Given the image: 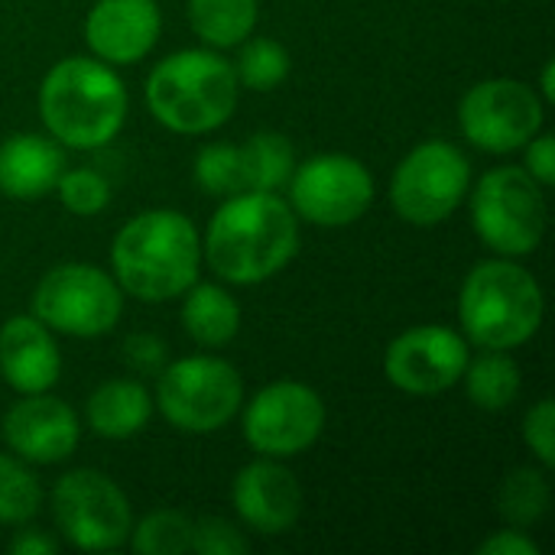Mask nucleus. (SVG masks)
Segmentation results:
<instances>
[{
    "label": "nucleus",
    "mask_w": 555,
    "mask_h": 555,
    "mask_svg": "<svg viewBox=\"0 0 555 555\" xmlns=\"http://www.w3.org/2000/svg\"><path fill=\"white\" fill-rule=\"evenodd\" d=\"M202 254L218 280L257 286L299 254V221L276 192H237L211 215Z\"/></svg>",
    "instance_id": "f257e3e1"
},
{
    "label": "nucleus",
    "mask_w": 555,
    "mask_h": 555,
    "mask_svg": "<svg viewBox=\"0 0 555 555\" xmlns=\"http://www.w3.org/2000/svg\"><path fill=\"white\" fill-rule=\"evenodd\" d=\"M117 286L140 302H169L198 280L202 241L176 208H150L130 218L111 247Z\"/></svg>",
    "instance_id": "f03ea898"
},
{
    "label": "nucleus",
    "mask_w": 555,
    "mask_h": 555,
    "mask_svg": "<svg viewBox=\"0 0 555 555\" xmlns=\"http://www.w3.org/2000/svg\"><path fill=\"white\" fill-rule=\"evenodd\" d=\"M39 114L49 137L62 146L101 150L124 127L127 88L114 65L88 55H68L46 72Z\"/></svg>",
    "instance_id": "7ed1b4c3"
},
{
    "label": "nucleus",
    "mask_w": 555,
    "mask_h": 555,
    "mask_svg": "<svg viewBox=\"0 0 555 555\" xmlns=\"http://www.w3.org/2000/svg\"><path fill=\"white\" fill-rule=\"evenodd\" d=\"M241 98L234 65L211 49H179L146 78V107L172 133L198 137L231 120Z\"/></svg>",
    "instance_id": "20e7f679"
},
{
    "label": "nucleus",
    "mask_w": 555,
    "mask_h": 555,
    "mask_svg": "<svg viewBox=\"0 0 555 555\" xmlns=\"http://www.w3.org/2000/svg\"><path fill=\"white\" fill-rule=\"evenodd\" d=\"M459 319L465 338L485 351L520 348L543 325V289L514 257L481 260L462 283Z\"/></svg>",
    "instance_id": "39448f33"
},
{
    "label": "nucleus",
    "mask_w": 555,
    "mask_h": 555,
    "mask_svg": "<svg viewBox=\"0 0 555 555\" xmlns=\"http://www.w3.org/2000/svg\"><path fill=\"white\" fill-rule=\"evenodd\" d=\"M244 403L237 367L215 354H192L166 364L156 380V410L169 426L192 436L224 429Z\"/></svg>",
    "instance_id": "423d86ee"
},
{
    "label": "nucleus",
    "mask_w": 555,
    "mask_h": 555,
    "mask_svg": "<svg viewBox=\"0 0 555 555\" xmlns=\"http://www.w3.org/2000/svg\"><path fill=\"white\" fill-rule=\"evenodd\" d=\"M543 185L524 166H501L472 192V228L498 257H527L546 234Z\"/></svg>",
    "instance_id": "0eeeda50"
},
{
    "label": "nucleus",
    "mask_w": 555,
    "mask_h": 555,
    "mask_svg": "<svg viewBox=\"0 0 555 555\" xmlns=\"http://www.w3.org/2000/svg\"><path fill=\"white\" fill-rule=\"evenodd\" d=\"M124 312V289L94 263L52 267L33 289V315L68 338H101Z\"/></svg>",
    "instance_id": "6e6552de"
},
{
    "label": "nucleus",
    "mask_w": 555,
    "mask_h": 555,
    "mask_svg": "<svg viewBox=\"0 0 555 555\" xmlns=\"http://www.w3.org/2000/svg\"><path fill=\"white\" fill-rule=\"evenodd\" d=\"M472 189V163L449 140H426L406 153L390 179L393 211L416 228L442 224Z\"/></svg>",
    "instance_id": "1a4fd4ad"
},
{
    "label": "nucleus",
    "mask_w": 555,
    "mask_h": 555,
    "mask_svg": "<svg viewBox=\"0 0 555 555\" xmlns=\"http://www.w3.org/2000/svg\"><path fill=\"white\" fill-rule=\"evenodd\" d=\"M52 520L59 533L85 553H107L127 543L133 511L127 494L101 472L78 468L52 485Z\"/></svg>",
    "instance_id": "9d476101"
},
{
    "label": "nucleus",
    "mask_w": 555,
    "mask_h": 555,
    "mask_svg": "<svg viewBox=\"0 0 555 555\" xmlns=\"http://www.w3.org/2000/svg\"><path fill=\"white\" fill-rule=\"evenodd\" d=\"M543 98L517 78H488L465 91L459 127L485 153H514L543 130Z\"/></svg>",
    "instance_id": "9b49d317"
},
{
    "label": "nucleus",
    "mask_w": 555,
    "mask_h": 555,
    "mask_svg": "<svg viewBox=\"0 0 555 555\" xmlns=\"http://www.w3.org/2000/svg\"><path fill=\"white\" fill-rule=\"evenodd\" d=\"M289 205L299 218L322 228H348L374 202L371 169L345 153H319L289 176Z\"/></svg>",
    "instance_id": "f8f14e48"
},
{
    "label": "nucleus",
    "mask_w": 555,
    "mask_h": 555,
    "mask_svg": "<svg viewBox=\"0 0 555 555\" xmlns=\"http://www.w3.org/2000/svg\"><path fill=\"white\" fill-rule=\"evenodd\" d=\"M325 429L322 397L299 380H276L257 390L244 410V439L263 459H293L309 452Z\"/></svg>",
    "instance_id": "ddd939ff"
},
{
    "label": "nucleus",
    "mask_w": 555,
    "mask_h": 555,
    "mask_svg": "<svg viewBox=\"0 0 555 555\" xmlns=\"http://www.w3.org/2000/svg\"><path fill=\"white\" fill-rule=\"evenodd\" d=\"M468 338L449 325H416L397 335L384 354L387 380L413 397L452 390L468 367Z\"/></svg>",
    "instance_id": "4468645a"
},
{
    "label": "nucleus",
    "mask_w": 555,
    "mask_h": 555,
    "mask_svg": "<svg viewBox=\"0 0 555 555\" xmlns=\"http://www.w3.org/2000/svg\"><path fill=\"white\" fill-rule=\"evenodd\" d=\"M3 442L7 449L29 465H59L65 462L81 439V423L75 410L46 393H26V400L13 403L3 416Z\"/></svg>",
    "instance_id": "2eb2a0df"
},
{
    "label": "nucleus",
    "mask_w": 555,
    "mask_h": 555,
    "mask_svg": "<svg viewBox=\"0 0 555 555\" xmlns=\"http://www.w3.org/2000/svg\"><path fill=\"white\" fill-rule=\"evenodd\" d=\"M231 504L244 527L263 537H280L302 517V488L286 465L260 459L237 472Z\"/></svg>",
    "instance_id": "dca6fc26"
},
{
    "label": "nucleus",
    "mask_w": 555,
    "mask_h": 555,
    "mask_svg": "<svg viewBox=\"0 0 555 555\" xmlns=\"http://www.w3.org/2000/svg\"><path fill=\"white\" fill-rule=\"evenodd\" d=\"M163 13L156 0H98L85 20V42L107 65H133L156 46Z\"/></svg>",
    "instance_id": "f3484780"
},
{
    "label": "nucleus",
    "mask_w": 555,
    "mask_h": 555,
    "mask_svg": "<svg viewBox=\"0 0 555 555\" xmlns=\"http://www.w3.org/2000/svg\"><path fill=\"white\" fill-rule=\"evenodd\" d=\"M62 374V354L36 315H13L0 325V377L16 393H46Z\"/></svg>",
    "instance_id": "a211bd4d"
},
{
    "label": "nucleus",
    "mask_w": 555,
    "mask_h": 555,
    "mask_svg": "<svg viewBox=\"0 0 555 555\" xmlns=\"http://www.w3.org/2000/svg\"><path fill=\"white\" fill-rule=\"evenodd\" d=\"M65 156L42 133H13L0 143V192L7 198H42L55 189Z\"/></svg>",
    "instance_id": "6ab92c4d"
},
{
    "label": "nucleus",
    "mask_w": 555,
    "mask_h": 555,
    "mask_svg": "<svg viewBox=\"0 0 555 555\" xmlns=\"http://www.w3.org/2000/svg\"><path fill=\"white\" fill-rule=\"evenodd\" d=\"M88 426L101 439H130L146 429L153 416V397L140 380H104L88 397Z\"/></svg>",
    "instance_id": "aec40b11"
},
{
    "label": "nucleus",
    "mask_w": 555,
    "mask_h": 555,
    "mask_svg": "<svg viewBox=\"0 0 555 555\" xmlns=\"http://www.w3.org/2000/svg\"><path fill=\"white\" fill-rule=\"evenodd\" d=\"M182 328L202 348L231 345L241 332L237 299L215 283H192L182 293Z\"/></svg>",
    "instance_id": "412c9836"
},
{
    "label": "nucleus",
    "mask_w": 555,
    "mask_h": 555,
    "mask_svg": "<svg viewBox=\"0 0 555 555\" xmlns=\"http://www.w3.org/2000/svg\"><path fill=\"white\" fill-rule=\"evenodd\" d=\"M462 380H465L468 400L488 413L514 406V400L520 397V387H524L520 367L507 351H485L478 361H468Z\"/></svg>",
    "instance_id": "4be33fe9"
},
{
    "label": "nucleus",
    "mask_w": 555,
    "mask_h": 555,
    "mask_svg": "<svg viewBox=\"0 0 555 555\" xmlns=\"http://www.w3.org/2000/svg\"><path fill=\"white\" fill-rule=\"evenodd\" d=\"M189 23L205 46H241L257 26V0H189Z\"/></svg>",
    "instance_id": "5701e85b"
},
{
    "label": "nucleus",
    "mask_w": 555,
    "mask_h": 555,
    "mask_svg": "<svg viewBox=\"0 0 555 555\" xmlns=\"http://www.w3.org/2000/svg\"><path fill=\"white\" fill-rule=\"evenodd\" d=\"M241 163L247 192H280L296 169V150L283 133L263 130L241 146Z\"/></svg>",
    "instance_id": "b1692460"
},
{
    "label": "nucleus",
    "mask_w": 555,
    "mask_h": 555,
    "mask_svg": "<svg viewBox=\"0 0 555 555\" xmlns=\"http://www.w3.org/2000/svg\"><path fill=\"white\" fill-rule=\"evenodd\" d=\"M289 68H293V59H289L286 46L270 36L244 39L241 52L234 59L237 85H244L250 91H273L276 85H283L289 78Z\"/></svg>",
    "instance_id": "393cba45"
},
{
    "label": "nucleus",
    "mask_w": 555,
    "mask_h": 555,
    "mask_svg": "<svg viewBox=\"0 0 555 555\" xmlns=\"http://www.w3.org/2000/svg\"><path fill=\"white\" fill-rule=\"evenodd\" d=\"M42 507L39 478L23 465V459L0 455V524L23 527Z\"/></svg>",
    "instance_id": "a878e982"
},
{
    "label": "nucleus",
    "mask_w": 555,
    "mask_h": 555,
    "mask_svg": "<svg viewBox=\"0 0 555 555\" xmlns=\"http://www.w3.org/2000/svg\"><path fill=\"white\" fill-rule=\"evenodd\" d=\"M550 511V481L537 468H517L501 485V514L511 527H530Z\"/></svg>",
    "instance_id": "bb28decb"
},
{
    "label": "nucleus",
    "mask_w": 555,
    "mask_h": 555,
    "mask_svg": "<svg viewBox=\"0 0 555 555\" xmlns=\"http://www.w3.org/2000/svg\"><path fill=\"white\" fill-rule=\"evenodd\" d=\"M192 520L179 511H153L137 527H130V546L140 555L192 553Z\"/></svg>",
    "instance_id": "cd10ccee"
},
{
    "label": "nucleus",
    "mask_w": 555,
    "mask_h": 555,
    "mask_svg": "<svg viewBox=\"0 0 555 555\" xmlns=\"http://www.w3.org/2000/svg\"><path fill=\"white\" fill-rule=\"evenodd\" d=\"M195 182L208 195H237L244 189V163H241V146L231 143H208L195 156Z\"/></svg>",
    "instance_id": "c85d7f7f"
},
{
    "label": "nucleus",
    "mask_w": 555,
    "mask_h": 555,
    "mask_svg": "<svg viewBox=\"0 0 555 555\" xmlns=\"http://www.w3.org/2000/svg\"><path fill=\"white\" fill-rule=\"evenodd\" d=\"M59 202L78 215V218H94L111 205V182L98 169H62L55 182Z\"/></svg>",
    "instance_id": "c756f323"
},
{
    "label": "nucleus",
    "mask_w": 555,
    "mask_h": 555,
    "mask_svg": "<svg viewBox=\"0 0 555 555\" xmlns=\"http://www.w3.org/2000/svg\"><path fill=\"white\" fill-rule=\"evenodd\" d=\"M247 550H250L247 537H244L234 524H228V520H221V517H202V520H195V527H192V553L244 555Z\"/></svg>",
    "instance_id": "7c9ffc66"
},
{
    "label": "nucleus",
    "mask_w": 555,
    "mask_h": 555,
    "mask_svg": "<svg viewBox=\"0 0 555 555\" xmlns=\"http://www.w3.org/2000/svg\"><path fill=\"white\" fill-rule=\"evenodd\" d=\"M524 442L540 459L543 468L555 465V403L543 397L524 420Z\"/></svg>",
    "instance_id": "2f4dec72"
},
{
    "label": "nucleus",
    "mask_w": 555,
    "mask_h": 555,
    "mask_svg": "<svg viewBox=\"0 0 555 555\" xmlns=\"http://www.w3.org/2000/svg\"><path fill=\"white\" fill-rule=\"evenodd\" d=\"M124 361L137 374H159L166 367V341L150 332H137L124 341Z\"/></svg>",
    "instance_id": "473e14b6"
},
{
    "label": "nucleus",
    "mask_w": 555,
    "mask_h": 555,
    "mask_svg": "<svg viewBox=\"0 0 555 555\" xmlns=\"http://www.w3.org/2000/svg\"><path fill=\"white\" fill-rule=\"evenodd\" d=\"M527 172L550 189L555 182V137L553 133H537L527 140Z\"/></svg>",
    "instance_id": "72a5a7b5"
},
{
    "label": "nucleus",
    "mask_w": 555,
    "mask_h": 555,
    "mask_svg": "<svg viewBox=\"0 0 555 555\" xmlns=\"http://www.w3.org/2000/svg\"><path fill=\"white\" fill-rule=\"evenodd\" d=\"M481 555H540V546L520 530V527H514V530H498L494 537H488L485 543H481Z\"/></svg>",
    "instance_id": "f704fd0d"
},
{
    "label": "nucleus",
    "mask_w": 555,
    "mask_h": 555,
    "mask_svg": "<svg viewBox=\"0 0 555 555\" xmlns=\"http://www.w3.org/2000/svg\"><path fill=\"white\" fill-rule=\"evenodd\" d=\"M10 553L13 555H52L55 553V540L39 533V530H20L10 540Z\"/></svg>",
    "instance_id": "c9c22d12"
},
{
    "label": "nucleus",
    "mask_w": 555,
    "mask_h": 555,
    "mask_svg": "<svg viewBox=\"0 0 555 555\" xmlns=\"http://www.w3.org/2000/svg\"><path fill=\"white\" fill-rule=\"evenodd\" d=\"M553 72H555V62H546V65H543V81H540V88H543V101H555Z\"/></svg>",
    "instance_id": "e433bc0d"
}]
</instances>
